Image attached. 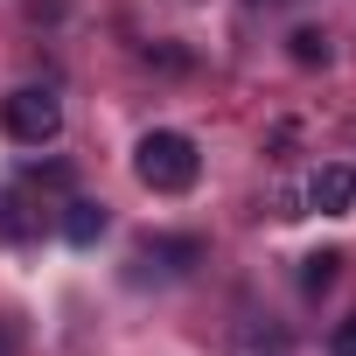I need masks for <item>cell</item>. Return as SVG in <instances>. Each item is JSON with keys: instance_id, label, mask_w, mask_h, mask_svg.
Instances as JSON below:
<instances>
[{"instance_id": "cell-6", "label": "cell", "mask_w": 356, "mask_h": 356, "mask_svg": "<svg viewBox=\"0 0 356 356\" xmlns=\"http://www.w3.org/2000/svg\"><path fill=\"white\" fill-rule=\"evenodd\" d=\"M0 231H8V238H35V217H29V196L22 189L0 196Z\"/></svg>"}, {"instance_id": "cell-10", "label": "cell", "mask_w": 356, "mask_h": 356, "mask_svg": "<svg viewBox=\"0 0 356 356\" xmlns=\"http://www.w3.org/2000/svg\"><path fill=\"white\" fill-rule=\"evenodd\" d=\"M15 342H22V335H15V321H0V356H15Z\"/></svg>"}, {"instance_id": "cell-3", "label": "cell", "mask_w": 356, "mask_h": 356, "mask_svg": "<svg viewBox=\"0 0 356 356\" xmlns=\"http://www.w3.org/2000/svg\"><path fill=\"white\" fill-rule=\"evenodd\" d=\"M356 203V168L349 161H328V168H314V182H307V210H321V217H342Z\"/></svg>"}, {"instance_id": "cell-4", "label": "cell", "mask_w": 356, "mask_h": 356, "mask_svg": "<svg viewBox=\"0 0 356 356\" xmlns=\"http://www.w3.org/2000/svg\"><path fill=\"white\" fill-rule=\"evenodd\" d=\"M133 266H154L161 280H175V273H189V266H203V238H147Z\"/></svg>"}, {"instance_id": "cell-2", "label": "cell", "mask_w": 356, "mask_h": 356, "mask_svg": "<svg viewBox=\"0 0 356 356\" xmlns=\"http://www.w3.org/2000/svg\"><path fill=\"white\" fill-rule=\"evenodd\" d=\"M0 126H8V140H22V147H49L63 133V105H56V91L22 84V91L0 98Z\"/></svg>"}, {"instance_id": "cell-8", "label": "cell", "mask_w": 356, "mask_h": 356, "mask_svg": "<svg viewBox=\"0 0 356 356\" xmlns=\"http://www.w3.org/2000/svg\"><path fill=\"white\" fill-rule=\"evenodd\" d=\"M335 266H342L335 252H314V259H300V286H307V293H328V286H335Z\"/></svg>"}, {"instance_id": "cell-9", "label": "cell", "mask_w": 356, "mask_h": 356, "mask_svg": "<svg viewBox=\"0 0 356 356\" xmlns=\"http://www.w3.org/2000/svg\"><path fill=\"white\" fill-rule=\"evenodd\" d=\"M328 356H356V321H342V328L328 335Z\"/></svg>"}, {"instance_id": "cell-1", "label": "cell", "mask_w": 356, "mask_h": 356, "mask_svg": "<svg viewBox=\"0 0 356 356\" xmlns=\"http://www.w3.org/2000/svg\"><path fill=\"white\" fill-rule=\"evenodd\" d=\"M133 175L154 189V196H182V189H196V175H203V154H196V140L189 133H147L140 147H133Z\"/></svg>"}, {"instance_id": "cell-7", "label": "cell", "mask_w": 356, "mask_h": 356, "mask_svg": "<svg viewBox=\"0 0 356 356\" xmlns=\"http://www.w3.org/2000/svg\"><path fill=\"white\" fill-rule=\"evenodd\" d=\"M286 42H293V63H300V70H321V63H328V35H321V29H293Z\"/></svg>"}, {"instance_id": "cell-5", "label": "cell", "mask_w": 356, "mask_h": 356, "mask_svg": "<svg viewBox=\"0 0 356 356\" xmlns=\"http://www.w3.org/2000/svg\"><path fill=\"white\" fill-rule=\"evenodd\" d=\"M63 238H70V245H98V238H105V203L70 196V203H63Z\"/></svg>"}]
</instances>
